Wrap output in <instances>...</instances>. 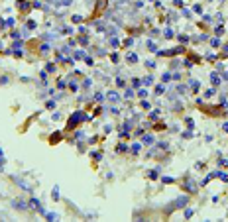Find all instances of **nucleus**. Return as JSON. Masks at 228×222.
<instances>
[{
	"label": "nucleus",
	"instance_id": "4468645a",
	"mask_svg": "<svg viewBox=\"0 0 228 222\" xmlns=\"http://www.w3.org/2000/svg\"><path fill=\"white\" fill-rule=\"evenodd\" d=\"M224 53H228V43H226V45H224Z\"/></svg>",
	"mask_w": 228,
	"mask_h": 222
},
{
	"label": "nucleus",
	"instance_id": "423d86ee",
	"mask_svg": "<svg viewBox=\"0 0 228 222\" xmlns=\"http://www.w3.org/2000/svg\"><path fill=\"white\" fill-rule=\"evenodd\" d=\"M220 83V79H218V75L216 73H213V85H218Z\"/></svg>",
	"mask_w": 228,
	"mask_h": 222
},
{
	"label": "nucleus",
	"instance_id": "f257e3e1",
	"mask_svg": "<svg viewBox=\"0 0 228 222\" xmlns=\"http://www.w3.org/2000/svg\"><path fill=\"white\" fill-rule=\"evenodd\" d=\"M81 120H85V114L81 110H77L75 114H73L71 118H69V122H67V130H73V128H77V124L81 122Z\"/></svg>",
	"mask_w": 228,
	"mask_h": 222
},
{
	"label": "nucleus",
	"instance_id": "39448f33",
	"mask_svg": "<svg viewBox=\"0 0 228 222\" xmlns=\"http://www.w3.org/2000/svg\"><path fill=\"white\" fill-rule=\"evenodd\" d=\"M108 98H110V100H116V98H118V93H116V90H112V93H108Z\"/></svg>",
	"mask_w": 228,
	"mask_h": 222
},
{
	"label": "nucleus",
	"instance_id": "9d476101",
	"mask_svg": "<svg viewBox=\"0 0 228 222\" xmlns=\"http://www.w3.org/2000/svg\"><path fill=\"white\" fill-rule=\"evenodd\" d=\"M185 216H187V218H191V216H193V210L187 208V210H185Z\"/></svg>",
	"mask_w": 228,
	"mask_h": 222
},
{
	"label": "nucleus",
	"instance_id": "9b49d317",
	"mask_svg": "<svg viewBox=\"0 0 228 222\" xmlns=\"http://www.w3.org/2000/svg\"><path fill=\"white\" fill-rule=\"evenodd\" d=\"M169 77H171V75H169V73H165V75H163V79H161V81H163V83H167V81H169Z\"/></svg>",
	"mask_w": 228,
	"mask_h": 222
},
{
	"label": "nucleus",
	"instance_id": "0eeeda50",
	"mask_svg": "<svg viewBox=\"0 0 228 222\" xmlns=\"http://www.w3.org/2000/svg\"><path fill=\"white\" fill-rule=\"evenodd\" d=\"M142 142H144V144H147V145H150V144L153 142V138H151V136H146L144 140H142Z\"/></svg>",
	"mask_w": 228,
	"mask_h": 222
},
{
	"label": "nucleus",
	"instance_id": "20e7f679",
	"mask_svg": "<svg viewBox=\"0 0 228 222\" xmlns=\"http://www.w3.org/2000/svg\"><path fill=\"white\" fill-rule=\"evenodd\" d=\"M59 140H61V134L57 132V134H53V136H51V144H57Z\"/></svg>",
	"mask_w": 228,
	"mask_h": 222
},
{
	"label": "nucleus",
	"instance_id": "f8f14e48",
	"mask_svg": "<svg viewBox=\"0 0 228 222\" xmlns=\"http://www.w3.org/2000/svg\"><path fill=\"white\" fill-rule=\"evenodd\" d=\"M173 4L175 6H181V0H173Z\"/></svg>",
	"mask_w": 228,
	"mask_h": 222
},
{
	"label": "nucleus",
	"instance_id": "7ed1b4c3",
	"mask_svg": "<svg viewBox=\"0 0 228 222\" xmlns=\"http://www.w3.org/2000/svg\"><path fill=\"white\" fill-rule=\"evenodd\" d=\"M185 191H187V193H197V185H195V183H191V179H187V181H185Z\"/></svg>",
	"mask_w": 228,
	"mask_h": 222
},
{
	"label": "nucleus",
	"instance_id": "1a4fd4ad",
	"mask_svg": "<svg viewBox=\"0 0 228 222\" xmlns=\"http://www.w3.org/2000/svg\"><path fill=\"white\" fill-rule=\"evenodd\" d=\"M214 34H216V36H222V34H224V28H222V26H218V28H216V31H214Z\"/></svg>",
	"mask_w": 228,
	"mask_h": 222
},
{
	"label": "nucleus",
	"instance_id": "2eb2a0df",
	"mask_svg": "<svg viewBox=\"0 0 228 222\" xmlns=\"http://www.w3.org/2000/svg\"><path fill=\"white\" fill-rule=\"evenodd\" d=\"M222 77H224V79H226V83H228V73H226V75H222Z\"/></svg>",
	"mask_w": 228,
	"mask_h": 222
},
{
	"label": "nucleus",
	"instance_id": "f03ea898",
	"mask_svg": "<svg viewBox=\"0 0 228 222\" xmlns=\"http://www.w3.org/2000/svg\"><path fill=\"white\" fill-rule=\"evenodd\" d=\"M187 203H189V199H187V197H181V199H177V201H173V203H171V207L167 208V212H171L173 208H181V207H185Z\"/></svg>",
	"mask_w": 228,
	"mask_h": 222
},
{
	"label": "nucleus",
	"instance_id": "ddd939ff",
	"mask_svg": "<svg viewBox=\"0 0 228 222\" xmlns=\"http://www.w3.org/2000/svg\"><path fill=\"white\" fill-rule=\"evenodd\" d=\"M222 130H224V132H228V122H224V126H222Z\"/></svg>",
	"mask_w": 228,
	"mask_h": 222
},
{
	"label": "nucleus",
	"instance_id": "6e6552de",
	"mask_svg": "<svg viewBox=\"0 0 228 222\" xmlns=\"http://www.w3.org/2000/svg\"><path fill=\"white\" fill-rule=\"evenodd\" d=\"M214 94V89H209V90H206V93H205V96H206V98H210V96H213Z\"/></svg>",
	"mask_w": 228,
	"mask_h": 222
}]
</instances>
